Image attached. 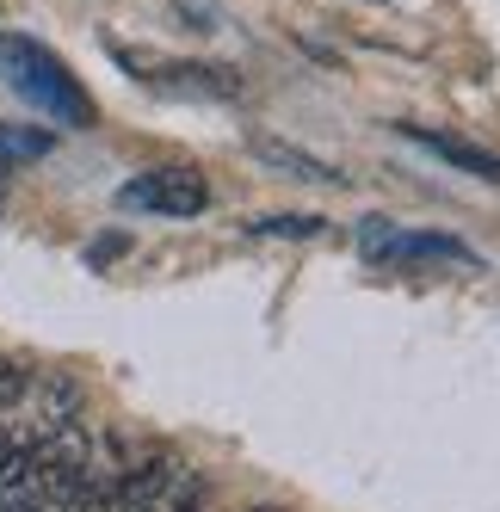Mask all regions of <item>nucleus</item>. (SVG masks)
I'll return each mask as SVG.
<instances>
[{"label": "nucleus", "mask_w": 500, "mask_h": 512, "mask_svg": "<svg viewBox=\"0 0 500 512\" xmlns=\"http://www.w3.org/2000/svg\"><path fill=\"white\" fill-rule=\"evenodd\" d=\"M0 75H7V87H13L25 105H38L44 118L75 124V130L93 124V99H87L81 81L62 68V56L44 50L38 38H0Z\"/></svg>", "instance_id": "1"}, {"label": "nucleus", "mask_w": 500, "mask_h": 512, "mask_svg": "<svg viewBox=\"0 0 500 512\" xmlns=\"http://www.w3.org/2000/svg\"><path fill=\"white\" fill-rule=\"evenodd\" d=\"M81 414V389L56 377V371H31L25 395L7 408V420H0V457H25V451H38L44 438H56L62 426H75Z\"/></svg>", "instance_id": "2"}, {"label": "nucleus", "mask_w": 500, "mask_h": 512, "mask_svg": "<svg viewBox=\"0 0 500 512\" xmlns=\"http://www.w3.org/2000/svg\"><path fill=\"white\" fill-rule=\"evenodd\" d=\"M359 247L377 266H476V247L457 235H433V229H396L389 216H365L359 223Z\"/></svg>", "instance_id": "3"}, {"label": "nucleus", "mask_w": 500, "mask_h": 512, "mask_svg": "<svg viewBox=\"0 0 500 512\" xmlns=\"http://www.w3.org/2000/svg\"><path fill=\"white\" fill-rule=\"evenodd\" d=\"M112 56L124 68H136V81L155 87V93H173V99H241V75H235V68H217V62H167V56L124 50V44H112Z\"/></svg>", "instance_id": "4"}, {"label": "nucleus", "mask_w": 500, "mask_h": 512, "mask_svg": "<svg viewBox=\"0 0 500 512\" xmlns=\"http://www.w3.org/2000/svg\"><path fill=\"white\" fill-rule=\"evenodd\" d=\"M118 210L130 216H198L210 210V186H204V173L192 167H149V173H136L118 186Z\"/></svg>", "instance_id": "5"}, {"label": "nucleus", "mask_w": 500, "mask_h": 512, "mask_svg": "<svg viewBox=\"0 0 500 512\" xmlns=\"http://www.w3.org/2000/svg\"><path fill=\"white\" fill-rule=\"evenodd\" d=\"M414 149H426V155H439L445 167H457V173H470V179H482V186H500V155L494 149H482V142H470V136H457V130H426V124H396Z\"/></svg>", "instance_id": "6"}, {"label": "nucleus", "mask_w": 500, "mask_h": 512, "mask_svg": "<svg viewBox=\"0 0 500 512\" xmlns=\"http://www.w3.org/2000/svg\"><path fill=\"white\" fill-rule=\"evenodd\" d=\"M247 155H254V161H266L272 173H291V179H303V186H346V173H340L334 161H321V155L297 149V142H284V136H247Z\"/></svg>", "instance_id": "7"}, {"label": "nucleus", "mask_w": 500, "mask_h": 512, "mask_svg": "<svg viewBox=\"0 0 500 512\" xmlns=\"http://www.w3.org/2000/svg\"><path fill=\"white\" fill-rule=\"evenodd\" d=\"M56 149V136L38 124H0V167H25V161H44Z\"/></svg>", "instance_id": "8"}, {"label": "nucleus", "mask_w": 500, "mask_h": 512, "mask_svg": "<svg viewBox=\"0 0 500 512\" xmlns=\"http://www.w3.org/2000/svg\"><path fill=\"white\" fill-rule=\"evenodd\" d=\"M254 235H278V241H315L321 229V216H309V210H278V216H254V223H247Z\"/></svg>", "instance_id": "9"}, {"label": "nucleus", "mask_w": 500, "mask_h": 512, "mask_svg": "<svg viewBox=\"0 0 500 512\" xmlns=\"http://www.w3.org/2000/svg\"><path fill=\"white\" fill-rule=\"evenodd\" d=\"M260 512H272V506H260Z\"/></svg>", "instance_id": "10"}]
</instances>
